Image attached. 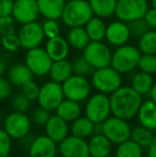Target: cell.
I'll return each instance as SVG.
<instances>
[{
    "label": "cell",
    "instance_id": "6da1fadb",
    "mask_svg": "<svg viewBox=\"0 0 156 157\" xmlns=\"http://www.w3.org/2000/svg\"><path fill=\"white\" fill-rule=\"evenodd\" d=\"M111 114L123 120H131L137 116L142 103V95L131 86H121L109 96Z\"/></svg>",
    "mask_w": 156,
    "mask_h": 157
},
{
    "label": "cell",
    "instance_id": "7a4b0ae2",
    "mask_svg": "<svg viewBox=\"0 0 156 157\" xmlns=\"http://www.w3.org/2000/svg\"><path fill=\"white\" fill-rule=\"evenodd\" d=\"M93 12L87 0H70L65 2L61 19L67 27H85L93 17Z\"/></svg>",
    "mask_w": 156,
    "mask_h": 157
},
{
    "label": "cell",
    "instance_id": "3957f363",
    "mask_svg": "<svg viewBox=\"0 0 156 157\" xmlns=\"http://www.w3.org/2000/svg\"><path fill=\"white\" fill-rule=\"evenodd\" d=\"M122 74L111 65L93 70L91 74V86L100 93L110 95L122 86Z\"/></svg>",
    "mask_w": 156,
    "mask_h": 157
},
{
    "label": "cell",
    "instance_id": "277c9868",
    "mask_svg": "<svg viewBox=\"0 0 156 157\" xmlns=\"http://www.w3.org/2000/svg\"><path fill=\"white\" fill-rule=\"evenodd\" d=\"M141 52L138 47L129 44L119 46L112 52L110 65L120 74H127L138 66Z\"/></svg>",
    "mask_w": 156,
    "mask_h": 157
},
{
    "label": "cell",
    "instance_id": "5b68a950",
    "mask_svg": "<svg viewBox=\"0 0 156 157\" xmlns=\"http://www.w3.org/2000/svg\"><path fill=\"white\" fill-rule=\"evenodd\" d=\"M111 114L109 96L97 93L88 97L85 106V116L93 123H103Z\"/></svg>",
    "mask_w": 156,
    "mask_h": 157
},
{
    "label": "cell",
    "instance_id": "8992f818",
    "mask_svg": "<svg viewBox=\"0 0 156 157\" xmlns=\"http://www.w3.org/2000/svg\"><path fill=\"white\" fill-rule=\"evenodd\" d=\"M102 134L107 137L112 144L118 145L131 139V128L126 120L112 116L102 123Z\"/></svg>",
    "mask_w": 156,
    "mask_h": 157
},
{
    "label": "cell",
    "instance_id": "52a82bcc",
    "mask_svg": "<svg viewBox=\"0 0 156 157\" xmlns=\"http://www.w3.org/2000/svg\"><path fill=\"white\" fill-rule=\"evenodd\" d=\"M82 57L93 70H96L110 65L112 52L102 41H90L83 49Z\"/></svg>",
    "mask_w": 156,
    "mask_h": 157
},
{
    "label": "cell",
    "instance_id": "ba28073f",
    "mask_svg": "<svg viewBox=\"0 0 156 157\" xmlns=\"http://www.w3.org/2000/svg\"><path fill=\"white\" fill-rule=\"evenodd\" d=\"M61 85L64 98L81 103L91 94V82L85 76L73 74Z\"/></svg>",
    "mask_w": 156,
    "mask_h": 157
},
{
    "label": "cell",
    "instance_id": "9c48e42d",
    "mask_svg": "<svg viewBox=\"0 0 156 157\" xmlns=\"http://www.w3.org/2000/svg\"><path fill=\"white\" fill-rule=\"evenodd\" d=\"M148 9V0H118L115 15L119 21L128 24L136 19L143 18Z\"/></svg>",
    "mask_w": 156,
    "mask_h": 157
},
{
    "label": "cell",
    "instance_id": "30bf717a",
    "mask_svg": "<svg viewBox=\"0 0 156 157\" xmlns=\"http://www.w3.org/2000/svg\"><path fill=\"white\" fill-rule=\"evenodd\" d=\"M64 99L62 85L56 81L49 80L40 87V93L38 96V103L41 108L47 111H56L57 107Z\"/></svg>",
    "mask_w": 156,
    "mask_h": 157
},
{
    "label": "cell",
    "instance_id": "8fae6325",
    "mask_svg": "<svg viewBox=\"0 0 156 157\" xmlns=\"http://www.w3.org/2000/svg\"><path fill=\"white\" fill-rule=\"evenodd\" d=\"M3 126V129L12 139H24L30 132L31 120L25 112L14 111L6 117Z\"/></svg>",
    "mask_w": 156,
    "mask_h": 157
},
{
    "label": "cell",
    "instance_id": "7c38bea8",
    "mask_svg": "<svg viewBox=\"0 0 156 157\" xmlns=\"http://www.w3.org/2000/svg\"><path fill=\"white\" fill-rule=\"evenodd\" d=\"M25 64L29 67L33 76L43 77L49 73L52 60L46 52L45 48L39 46L27 50V54L25 56Z\"/></svg>",
    "mask_w": 156,
    "mask_h": 157
},
{
    "label": "cell",
    "instance_id": "4fadbf2b",
    "mask_svg": "<svg viewBox=\"0 0 156 157\" xmlns=\"http://www.w3.org/2000/svg\"><path fill=\"white\" fill-rule=\"evenodd\" d=\"M17 35L21 42V46L26 50L41 46L45 39L42 24L36 21L21 25Z\"/></svg>",
    "mask_w": 156,
    "mask_h": 157
},
{
    "label": "cell",
    "instance_id": "5bb4252c",
    "mask_svg": "<svg viewBox=\"0 0 156 157\" xmlns=\"http://www.w3.org/2000/svg\"><path fill=\"white\" fill-rule=\"evenodd\" d=\"M40 16L36 0H14L12 17L21 25L36 21Z\"/></svg>",
    "mask_w": 156,
    "mask_h": 157
},
{
    "label": "cell",
    "instance_id": "9a60e30c",
    "mask_svg": "<svg viewBox=\"0 0 156 157\" xmlns=\"http://www.w3.org/2000/svg\"><path fill=\"white\" fill-rule=\"evenodd\" d=\"M58 151L62 157H90L88 141L74 135L67 136L59 143Z\"/></svg>",
    "mask_w": 156,
    "mask_h": 157
},
{
    "label": "cell",
    "instance_id": "2e32d148",
    "mask_svg": "<svg viewBox=\"0 0 156 157\" xmlns=\"http://www.w3.org/2000/svg\"><path fill=\"white\" fill-rule=\"evenodd\" d=\"M105 39L107 43L113 47H119V46L127 44V42L131 39V32H129L127 23L118 19L107 25Z\"/></svg>",
    "mask_w": 156,
    "mask_h": 157
},
{
    "label": "cell",
    "instance_id": "e0dca14e",
    "mask_svg": "<svg viewBox=\"0 0 156 157\" xmlns=\"http://www.w3.org/2000/svg\"><path fill=\"white\" fill-rule=\"evenodd\" d=\"M58 145L46 135L34 138L29 144V157H56Z\"/></svg>",
    "mask_w": 156,
    "mask_h": 157
},
{
    "label": "cell",
    "instance_id": "ac0fdd59",
    "mask_svg": "<svg viewBox=\"0 0 156 157\" xmlns=\"http://www.w3.org/2000/svg\"><path fill=\"white\" fill-rule=\"evenodd\" d=\"M44 126H45V135L49 137L51 140H54L57 144H59L63 139L69 136V124L67 121L61 119L57 114L50 116V118L48 119Z\"/></svg>",
    "mask_w": 156,
    "mask_h": 157
},
{
    "label": "cell",
    "instance_id": "d6986e66",
    "mask_svg": "<svg viewBox=\"0 0 156 157\" xmlns=\"http://www.w3.org/2000/svg\"><path fill=\"white\" fill-rule=\"evenodd\" d=\"M112 143L103 134H94L88 141L90 157H107L112 152Z\"/></svg>",
    "mask_w": 156,
    "mask_h": 157
},
{
    "label": "cell",
    "instance_id": "ffe728a7",
    "mask_svg": "<svg viewBox=\"0 0 156 157\" xmlns=\"http://www.w3.org/2000/svg\"><path fill=\"white\" fill-rule=\"evenodd\" d=\"M70 47L67 41L61 35L48 39L45 45V50L52 61H59L67 59L70 52Z\"/></svg>",
    "mask_w": 156,
    "mask_h": 157
},
{
    "label": "cell",
    "instance_id": "44dd1931",
    "mask_svg": "<svg viewBox=\"0 0 156 157\" xmlns=\"http://www.w3.org/2000/svg\"><path fill=\"white\" fill-rule=\"evenodd\" d=\"M139 124L150 130L156 129V104L150 98L142 101L137 112Z\"/></svg>",
    "mask_w": 156,
    "mask_h": 157
},
{
    "label": "cell",
    "instance_id": "7402d4cb",
    "mask_svg": "<svg viewBox=\"0 0 156 157\" xmlns=\"http://www.w3.org/2000/svg\"><path fill=\"white\" fill-rule=\"evenodd\" d=\"M65 2V0H36L40 15L46 19L56 21L61 18Z\"/></svg>",
    "mask_w": 156,
    "mask_h": 157
},
{
    "label": "cell",
    "instance_id": "603a6c76",
    "mask_svg": "<svg viewBox=\"0 0 156 157\" xmlns=\"http://www.w3.org/2000/svg\"><path fill=\"white\" fill-rule=\"evenodd\" d=\"M56 114L67 123H72L81 116V107L78 101L64 98L57 107Z\"/></svg>",
    "mask_w": 156,
    "mask_h": 157
},
{
    "label": "cell",
    "instance_id": "cb8c5ba5",
    "mask_svg": "<svg viewBox=\"0 0 156 157\" xmlns=\"http://www.w3.org/2000/svg\"><path fill=\"white\" fill-rule=\"evenodd\" d=\"M8 77L9 81H10L12 86L21 87L26 82L33 79V74H32V72L29 70V67L25 63H18L13 65L9 70Z\"/></svg>",
    "mask_w": 156,
    "mask_h": 157
},
{
    "label": "cell",
    "instance_id": "d4e9b609",
    "mask_svg": "<svg viewBox=\"0 0 156 157\" xmlns=\"http://www.w3.org/2000/svg\"><path fill=\"white\" fill-rule=\"evenodd\" d=\"M50 79L59 83H63L70 76L73 75V68H72V62L67 59L59 61H52L51 67L49 70Z\"/></svg>",
    "mask_w": 156,
    "mask_h": 157
},
{
    "label": "cell",
    "instance_id": "484cf974",
    "mask_svg": "<svg viewBox=\"0 0 156 157\" xmlns=\"http://www.w3.org/2000/svg\"><path fill=\"white\" fill-rule=\"evenodd\" d=\"M153 85H154L153 75L144 73L142 71L135 73L131 79V87L142 96L149 94Z\"/></svg>",
    "mask_w": 156,
    "mask_h": 157
},
{
    "label": "cell",
    "instance_id": "4316f807",
    "mask_svg": "<svg viewBox=\"0 0 156 157\" xmlns=\"http://www.w3.org/2000/svg\"><path fill=\"white\" fill-rule=\"evenodd\" d=\"M118 0H89V4L94 16L109 18L115 15Z\"/></svg>",
    "mask_w": 156,
    "mask_h": 157
},
{
    "label": "cell",
    "instance_id": "83f0119b",
    "mask_svg": "<svg viewBox=\"0 0 156 157\" xmlns=\"http://www.w3.org/2000/svg\"><path fill=\"white\" fill-rule=\"evenodd\" d=\"M106 23L104 19L97 16H93L85 25V29L89 35L90 41H103L106 33Z\"/></svg>",
    "mask_w": 156,
    "mask_h": 157
},
{
    "label": "cell",
    "instance_id": "f1b7e54d",
    "mask_svg": "<svg viewBox=\"0 0 156 157\" xmlns=\"http://www.w3.org/2000/svg\"><path fill=\"white\" fill-rule=\"evenodd\" d=\"M67 43L71 47L77 50H83L86 46L90 43L89 35L85 27H74L70 29L67 33Z\"/></svg>",
    "mask_w": 156,
    "mask_h": 157
},
{
    "label": "cell",
    "instance_id": "f546056e",
    "mask_svg": "<svg viewBox=\"0 0 156 157\" xmlns=\"http://www.w3.org/2000/svg\"><path fill=\"white\" fill-rule=\"evenodd\" d=\"M93 126L94 123L91 120H89L86 116L85 117L80 116L75 121L72 122L70 129H71L72 135L86 139L93 135Z\"/></svg>",
    "mask_w": 156,
    "mask_h": 157
},
{
    "label": "cell",
    "instance_id": "4dcf8cb0",
    "mask_svg": "<svg viewBox=\"0 0 156 157\" xmlns=\"http://www.w3.org/2000/svg\"><path fill=\"white\" fill-rule=\"evenodd\" d=\"M143 147L133 141L131 139L124 141L118 144L116 150V157H142L143 156Z\"/></svg>",
    "mask_w": 156,
    "mask_h": 157
},
{
    "label": "cell",
    "instance_id": "1f68e13d",
    "mask_svg": "<svg viewBox=\"0 0 156 157\" xmlns=\"http://www.w3.org/2000/svg\"><path fill=\"white\" fill-rule=\"evenodd\" d=\"M138 49L141 54L156 55V30L149 29L138 39Z\"/></svg>",
    "mask_w": 156,
    "mask_h": 157
},
{
    "label": "cell",
    "instance_id": "d6a6232c",
    "mask_svg": "<svg viewBox=\"0 0 156 157\" xmlns=\"http://www.w3.org/2000/svg\"><path fill=\"white\" fill-rule=\"evenodd\" d=\"M131 139L135 141L137 144H139L141 147H148L152 143L153 139H154V135H153L152 130L140 125L131 129Z\"/></svg>",
    "mask_w": 156,
    "mask_h": 157
},
{
    "label": "cell",
    "instance_id": "836d02e7",
    "mask_svg": "<svg viewBox=\"0 0 156 157\" xmlns=\"http://www.w3.org/2000/svg\"><path fill=\"white\" fill-rule=\"evenodd\" d=\"M0 43L2 47L9 52H16L21 47L18 35L15 32L0 35Z\"/></svg>",
    "mask_w": 156,
    "mask_h": 157
},
{
    "label": "cell",
    "instance_id": "e575fe53",
    "mask_svg": "<svg viewBox=\"0 0 156 157\" xmlns=\"http://www.w3.org/2000/svg\"><path fill=\"white\" fill-rule=\"evenodd\" d=\"M137 67L148 74H156V55L141 54Z\"/></svg>",
    "mask_w": 156,
    "mask_h": 157
},
{
    "label": "cell",
    "instance_id": "d590c367",
    "mask_svg": "<svg viewBox=\"0 0 156 157\" xmlns=\"http://www.w3.org/2000/svg\"><path fill=\"white\" fill-rule=\"evenodd\" d=\"M72 68H73V74L85 77L92 74V72H93L92 66L87 62V60L82 56L74 59L73 62H72Z\"/></svg>",
    "mask_w": 156,
    "mask_h": 157
},
{
    "label": "cell",
    "instance_id": "8d00e7d4",
    "mask_svg": "<svg viewBox=\"0 0 156 157\" xmlns=\"http://www.w3.org/2000/svg\"><path fill=\"white\" fill-rule=\"evenodd\" d=\"M42 28H43L44 35L47 39H51V37L60 35L61 28L58 21L56 19H45L44 23L42 24Z\"/></svg>",
    "mask_w": 156,
    "mask_h": 157
},
{
    "label": "cell",
    "instance_id": "74e56055",
    "mask_svg": "<svg viewBox=\"0 0 156 157\" xmlns=\"http://www.w3.org/2000/svg\"><path fill=\"white\" fill-rule=\"evenodd\" d=\"M127 25H128V28H129L131 36L138 37V39L150 29L148 24L146 23V21H144L143 18L136 19V21H131V23H128Z\"/></svg>",
    "mask_w": 156,
    "mask_h": 157
},
{
    "label": "cell",
    "instance_id": "f35d334b",
    "mask_svg": "<svg viewBox=\"0 0 156 157\" xmlns=\"http://www.w3.org/2000/svg\"><path fill=\"white\" fill-rule=\"evenodd\" d=\"M12 107L15 109V111L19 112H26L31 107V101L27 98L23 93H17L11 99Z\"/></svg>",
    "mask_w": 156,
    "mask_h": 157
},
{
    "label": "cell",
    "instance_id": "ab89813d",
    "mask_svg": "<svg viewBox=\"0 0 156 157\" xmlns=\"http://www.w3.org/2000/svg\"><path fill=\"white\" fill-rule=\"evenodd\" d=\"M21 93L25 95L29 101H34L38 99L39 93H40V86L36 82H34L33 79L28 82H26L25 85L21 86Z\"/></svg>",
    "mask_w": 156,
    "mask_h": 157
},
{
    "label": "cell",
    "instance_id": "60d3db41",
    "mask_svg": "<svg viewBox=\"0 0 156 157\" xmlns=\"http://www.w3.org/2000/svg\"><path fill=\"white\" fill-rule=\"evenodd\" d=\"M12 150V138L4 129H0V157H9Z\"/></svg>",
    "mask_w": 156,
    "mask_h": 157
},
{
    "label": "cell",
    "instance_id": "b9f144b4",
    "mask_svg": "<svg viewBox=\"0 0 156 157\" xmlns=\"http://www.w3.org/2000/svg\"><path fill=\"white\" fill-rule=\"evenodd\" d=\"M15 32V19L10 16L0 17V35Z\"/></svg>",
    "mask_w": 156,
    "mask_h": 157
},
{
    "label": "cell",
    "instance_id": "7bdbcfd3",
    "mask_svg": "<svg viewBox=\"0 0 156 157\" xmlns=\"http://www.w3.org/2000/svg\"><path fill=\"white\" fill-rule=\"evenodd\" d=\"M50 118L49 111L45 110L44 108H38L33 111L32 113V120L36 125H45L48 119Z\"/></svg>",
    "mask_w": 156,
    "mask_h": 157
},
{
    "label": "cell",
    "instance_id": "ee69618b",
    "mask_svg": "<svg viewBox=\"0 0 156 157\" xmlns=\"http://www.w3.org/2000/svg\"><path fill=\"white\" fill-rule=\"evenodd\" d=\"M12 94V85L8 79L0 77V101L6 99Z\"/></svg>",
    "mask_w": 156,
    "mask_h": 157
},
{
    "label": "cell",
    "instance_id": "f6af8a7d",
    "mask_svg": "<svg viewBox=\"0 0 156 157\" xmlns=\"http://www.w3.org/2000/svg\"><path fill=\"white\" fill-rule=\"evenodd\" d=\"M143 19L148 24L149 28L153 30H156V9L149 8L143 16Z\"/></svg>",
    "mask_w": 156,
    "mask_h": 157
},
{
    "label": "cell",
    "instance_id": "bcb514c9",
    "mask_svg": "<svg viewBox=\"0 0 156 157\" xmlns=\"http://www.w3.org/2000/svg\"><path fill=\"white\" fill-rule=\"evenodd\" d=\"M14 0H0V17L12 15Z\"/></svg>",
    "mask_w": 156,
    "mask_h": 157
},
{
    "label": "cell",
    "instance_id": "7dc6e473",
    "mask_svg": "<svg viewBox=\"0 0 156 157\" xmlns=\"http://www.w3.org/2000/svg\"><path fill=\"white\" fill-rule=\"evenodd\" d=\"M148 157H156V137H154L152 143L148 147Z\"/></svg>",
    "mask_w": 156,
    "mask_h": 157
},
{
    "label": "cell",
    "instance_id": "c3c4849f",
    "mask_svg": "<svg viewBox=\"0 0 156 157\" xmlns=\"http://www.w3.org/2000/svg\"><path fill=\"white\" fill-rule=\"evenodd\" d=\"M149 96H150L151 101H154V103L156 104V82H154L152 89H151L150 92H149Z\"/></svg>",
    "mask_w": 156,
    "mask_h": 157
},
{
    "label": "cell",
    "instance_id": "681fc988",
    "mask_svg": "<svg viewBox=\"0 0 156 157\" xmlns=\"http://www.w3.org/2000/svg\"><path fill=\"white\" fill-rule=\"evenodd\" d=\"M6 63L3 62V60H1V59H0V77L4 74V72H6Z\"/></svg>",
    "mask_w": 156,
    "mask_h": 157
},
{
    "label": "cell",
    "instance_id": "f907efd6",
    "mask_svg": "<svg viewBox=\"0 0 156 157\" xmlns=\"http://www.w3.org/2000/svg\"><path fill=\"white\" fill-rule=\"evenodd\" d=\"M150 3L152 6V8L156 9V0H150Z\"/></svg>",
    "mask_w": 156,
    "mask_h": 157
},
{
    "label": "cell",
    "instance_id": "816d5d0a",
    "mask_svg": "<svg viewBox=\"0 0 156 157\" xmlns=\"http://www.w3.org/2000/svg\"><path fill=\"white\" fill-rule=\"evenodd\" d=\"M107 157H112V156H107Z\"/></svg>",
    "mask_w": 156,
    "mask_h": 157
}]
</instances>
